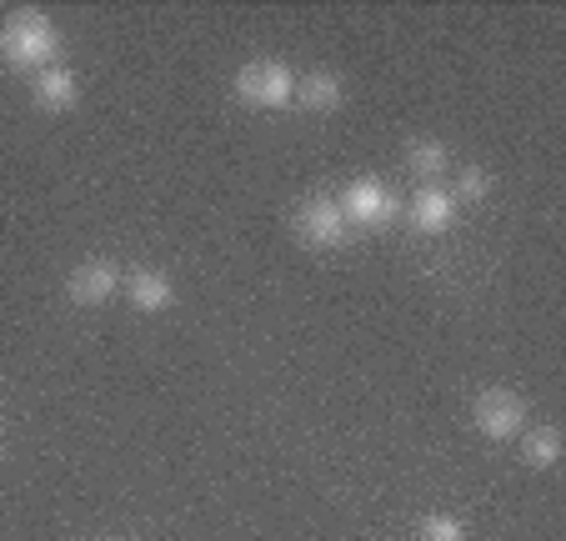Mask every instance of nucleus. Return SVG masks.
<instances>
[{"label": "nucleus", "mask_w": 566, "mask_h": 541, "mask_svg": "<svg viewBox=\"0 0 566 541\" xmlns=\"http://www.w3.org/2000/svg\"><path fill=\"white\" fill-rule=\"evenodd\" d=\"M55 45H61V35H55L51 15L41 11H15L11 21L0 25V55L15 71H45L55 61Z\"/></svg>", "instance_id": "f257e3e1"}, {"label": "nucleus", "mask_w": 566, "mask_h": 541, "mask_svg": "<svg viewBox=\"0 0 566 541\" xmlns=\"http://www.w3.org/2000/svg\"><path fill=\"white\" fill-rule=\"evenodd\" d=\"M235 96L247 101V106H256V111L291 106V101H296V75L276 61H251L247 71L235 75Z\"/></svg>", "instance_id": "f03ea898"}, {"label": "nucleus", "mask_w": 566, "mask_h": 541, "mask_svg": "<svg viewBox=\"0 0 566 541\" xmlns=\"http://www.w3.org/2000/svg\"><path fill=\"white\" fill-rule=\"evenodd\" d=\"M336 206H342V216L352 221V231H356V226H366V231H381V226H391L396 211H401V201H396L381 180H371V176L352 180V186L336 196Z\"/></svg>", "instance_id": "7ed1b4c3"}, {"label": "nucleus", "mask_w": 566, "mask_h": 541, "mask_svg": "<svg viewBox=\"0 0 566 541\" xmlns=\"http://www.w3.org/2000/svg\"><path fill=\"white\" fill-rule=\"evenodd\" d=\"M291 226H296V236L311 251H336V246H346V236H352V221L342 216L336 196H311Z\"/></svg>", "instance_id": "20e7f679"}, {"label": "nucleus", "mask_w": 566, "mask_h": 541, "mask_svg": "<svg viewBox=\"0 0 566 541\" xmlns=\"http://www.w3.org/2000/svg\"><path fill=\"white\" fill-rule=\"evenodd\" d=\"M476 426H481V436H492V441L522 436L526 431V402L516 392H486V396H476Z\"/></svg>", "instance_id": "39448f33"}, {"label": "nucleus", "mask_w": 566, "mask_h": 541, "mask_svg": "<svg viewBox=\"0 0 566 541\" xmlns=\"http://www.w3.org/2000/svg\"><path fill=\"white\" fill-rule=\"evenodd\" d=\"M120 281H126V277H120V266L106 261V256H96V261H81V266H75V271H71V287H65V291H71L75 306H106V301L120 291Z\"/></svg>", "instance_id": "423d86ee"}, {"label": "nucleus", "mask_w": 566, "mask_h": 541, "mask_svg": "<svg viewBox=\"0 0 566 541\" xmlns=\"http://www.w3.org/2000/svg\"><path fill=\"white\" fill-rule=\"evenodd\" d=\"M451 226H457V201H451V191H441V186H421V191L411 196V231L447 236Z\"/></svg>", "instance_id": "0eeeda50"}, {"label": "nucleus", "mask_w": 566, "mask_h": 541, "mask_svg": "<svg viewBox=\"0 0 566 541\" xmlns=\"http://www.w3.org/2000/svg\"><path fill=\"white\" fill-rule=\"evenodd\" d=\"M120 287H126V301H130V306L146 311V316H156V311H166V306L176 301V287L160 277V271H130Z\"/></svg>", "instance_id": "6e6552de"}, {"label": "nucleus", "mask_w": 566, "mask_h": 541, "mask_svg": "<svg viewBox=\"0 0 566 541\" xmlns=\"http://www.w3.org/2000/svg\"><path fill=\"white\" fill-rule=\"evenodd\" d=\"M75 91H81V81H75V71H65V65L35 71V106L41 111H71Z\"/></svg>", "instance_id": "1a4fd4ad"}, {"label": "nucleus", "mask_w": 566, "mask_h": 541, "mask_svg": "<svg viewBox=\"0 0 566 541\" xmlns=\"http://www.w3.org/2000/svg\"><path fill=\"white\" fill-rule=\"evenodd\" d=\"M296 106L301 111H316V116H332L342 106V81L332 71H311L296 81Z\"/></svg>", "instance_id": "9d476101"}, {"label": "nucleus", "mask_w": 566, "mask_h": 541, "mask_svg": "<svg viewBox=\"0 0 566 541\" xmlns=\"http://www.w3.org/2000/svg\"><path fill=\"white\" fill-rule=\"evenodd\" d=\"M447 166H451V156H447V146L441 141H431V136H417V141H407V170L417 180H441L447 176Z\"/></svg>", "instance_id": "9b49d317"}, {"label": "nucleus", "mask_w": 566, "mask_h": 541, "mask_svg": "<svg viewBox=\"0 0 566 541\" xmlns=\"http://www.w3.org/2000/svg\"><path fill=\"white\" fill-rule=\"evenodd\" d=\"M522 457H526V467H536V471L556 467V461H562V431H556V426H532L522 441Z\"/></svg>", "instance_id": "f8f14e48"}, {"label": "nucleus", "mask_w": 566, "mask_h": 541, "mask_svg": "<svg viewBox=\"0 0 566 541\" xmlns=\"http://www.w3.org/2000/svg\"><path fill=\"white\" fill-rule=\"evenodd\" d=\"M486 191H492V170L467 166V170H457V186H451V201H486Z\"/></svg>", "instance_id": "ddd939ff"}, {"label": "nucleus", "mask_w": 566, "mask_h": 541, "mask_svg": "<svg viewBox=\"0 0 566 541\" xmlns=\"http://www.w3.org/2000/svg\"><path fill=\"white\" fill-rule=\"evenodd\" d=\"M421 541H467V527H461L457 517H427L421 521Z\"/></svg>", "instance_id": "4468645a"}]
</instances>
